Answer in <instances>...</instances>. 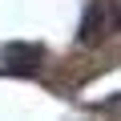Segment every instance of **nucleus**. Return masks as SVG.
<instances>
[{"label": "nucleus", "mask_w": 121, "mask_h": 121, "mask_svg": "<svg viewBox=\"0 0 121 121\" xmlns=\"http://www.w3.org/2000/svg\"><path fill=\"white\" fill-rule=\"evenodd\" d=\"M101 109H121V97H109V101H101Z\"/></svg>", "instance_id": "obj_2"}, {"label": "nucleus", "mask_w": 121, "mask_h": 121, "mask_svg": "<svg viewBox=\"0 0 121 121\" xmlns=\"http://www.w3.org/2000/svg\"><path fill=\"white\" fill-rule=\"evenodd\" d=\"M40 44H12V48H4V73H32L36 65H40Z\"/></svg>", "instance_id": "obj_1"}]
</instances>
